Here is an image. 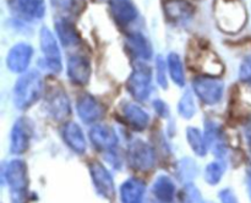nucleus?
Wrapping results in <instances>:
<instances>
[{"instance_id": "nucleus-1", "label": "nucleus", "mask_w": 251, "mask_h": 203, "mask_svg": "<svg viewBox=\"0 0 251 203\" xmlns=\"http://www.w3.org/2000/svg\"><path fill=\"white\" fill-rule=\"evenodd\" d=\"M247 9L240 0H216L215 20L221 31L235 34L247 23Z\"/></svg>"}, {"instance_id": "nucleus-2", "label": "nucleus", "mask_w": 251, "mask_h": 203, "mask_svg": "<svg viewBox=\"0 0 251 203\" xmlns=\"http://www.w3.org/2000/svg\"><path fill=\"white\" fill-rule=\"evenodd\" d=\"M43 80L38 71L32 70L22 73L14 87V104L19 110L31 108L41 98Z\"/></svg>"}, {"instance_id": "nucleus-3", "label": "nucleus", "mask_w": 251, "mask_h": 203, "mask_svg": "<svg viewBox=\"0 0 251 203\" xmlns=\"http://www.w3.org/2000/svg\"><path fill=\"white\" fill-rule=\"evenodd\" d=\"M4 179L10 188L11 203H26L28 198V169L21 159H12L5 165Z\"/></svg>"}, {"instance_id": "nucleus-4", "label": "nucleus", "mask_w": 251, "mask_h": 203, "mask_svg": "<svg viewBox=\"0 0 251 203\" xmlns=\"http://www.w3.org/2000/svg\"><path fill=\"white\" fill-rule=\"evenodd\" d=\"M130 94L136 100L144 102L149 99L152 92V70L146 64L139 63L130 73L126 82Z\"/></svg>"}, {"instance_id": "nucleus-5", "label": "nucleus", "mask_w": 251, "mask_h": 203, "mask_svg": "<svg viewBox=\"0 0 251 203\" xmlns=\"http://www.w3.org/2000/svg\"><path fill=\"white\" fill-rule=\"evenodd\" d=\"M39 44L43 53V65L49 72L59 73L63 68L60 48L54 34L47 27H42L39 32Z\"/></svg>"}, {"instance_id": "nucleus-6", "label": "nucleus", "mask_w": 251, "mask_h": 203, "mask_svg": "<svg viewBox=\"0 0 251 203\" xmlns=\"http://www.w3.org/2000/svg\"><path fill=\"white\" fill-rule=\"evenodd\" d=\"M193 90L199 99L207 105H216L222 100L225 83L212 76H200L193 80Z\"/></svg>"}, {"instance_id": "nucleus-7", "label": "nucleus", "mask_w": 251, "mask_h": 203, "mask_svg": "<svg viewBox=\"0 0 251 203\" xmlns=\"http://www.w3.org/2000/svg\"><path fill=\"white\" fill-rule=\"evenodd\" d=\"M129 163L135 170L147 171L152 169L156 163V154L153 148L142 139H134L127 149Z\"/></svg>"}, {"instance_id": "nucleus-8", "label": "nucleus", "mask_w": 251, "mask_h": 203, "mask_svg": "<svg viewBox=\"0 0 251 203\" xmlns=\"http://www.w3.org/2000/svg\"><path fill=\"white\" fill-rule=\"evenodd\" d=\"M33 127L31 121L26 117L16 120L10 135V149L14 154H22L28 149L31 143Z\"/></svg>"}, {"instance_id": "nucleus-9", "label": "nucleus", "mask_w": 251, "mask_h": 203, "mask_svg": "<svg viewBox=\"0 0 251 203\" xmlns=\"http://www.w3.org/2000/svg\"><path fill=\"white\" fill-rule=\"evenodd\" d=\"M90 174L98 195L105 200H113L115 197V186L108 169L98 161H92L90 165Z\"/></svg>"}, {"instance_id": "nucleus-10", "label": "nucleus", "mask_w": 251, "mask_h": 203, "mask_svg": "<svg viewBox=\"0 0 251 203\" xmlns=\"http://www.w3.org/2000/svg\"><path fill=\"white\" fill-rule=\"evenodd\" d=\"M205 137L207 141L208 149L212 151L218 160H225L228 154V146L226 141V134L220 124L215 120L205 121Z\"/></svg>"}, {"instance_id": "nucleus-11", "label": "nucleus", "mask_w": 251, "mask_h": 203, "mask_svg": "<svg viewBox=\"0 0 251 203\" xmlns=\"http://www.w3.org/2000/svg\"><path fill=\"white\" fill-rule=\"evenodd\" d=\"M33 48L28 43H17L9 50L6 56V66L11 72L25 73L31 64Z\"/></svg>"}, {"instance_id": "nucleus-12", "label": "nucleus", "mask_w": 251, "mask_h": 203, "mask_svg": "<svg viewBox=\"0 0 251 203\" xmlns=\"http://www.w3.org/2000/svg\"><path fill=\"white\" fill-rule=\"evenodd\" d=\"M90 139L93 146L105 154L114 152L118 147L119 139L115 130L109 125L97 124L90 130Z\"/></svg>"}, {"instance_id": "nucleus-13", "label": "nucleus", "mask_w": 251, "mask_h": 203, "mask_svg": "<svg viewBox=\"0 0 251 203\" xmlns=\"http://www.w3.org/2000/svg\"><path fill=\"white\" fill-rule=\"evenodd\" d=\"M11 7L20 20L27 22L38 21L46 15L44 0H12Z\"/></svg>"}, {"instance_id": "nucleus-14", "label": "nucleus", "mask_w": 251, "mask_h": 203, "mask_svg": "<svg viewBox=\"0 0 251 203\" xmlns=\"http://www.w3.org/2000/svg\"><path fill=\"white\" fill-rule=\"evenodd\" d=\"M109 12L120 27H127L139 17V11L132 0H109Z\"/></svg>"}, {"instance_id": "nucleus-15", "label": "nucleus", "mask_w": 251, "mask_h": 203, "mask_svg": "<svg viewBox=\"0 0 251 203\" xmlns=\"http://www.w3.org/2000/svg\"><path fill=\"white\" fill-rule=\"evenodd\" d=\"M68 77L74 85H87L91 77L90 59L85 55H71L68 60Z\"/></svg>"}, {"instance_id": "nucleus-16", "label": "nucleus", "mask_w": 251, "mask_h": 203, "mask_svg": "<svg viewBox=\"0 0 251 203\" xmlns=\"http://www.w3.org/2000/svg\"><path fill=\"white\" fill-rule=\"evenodd\" d=\"M76 110L80 119L85 124H93V122L100 121L104 115L103 105L90 94H83L78 98L76 103Z\"/></svg>"}, {"instance_id": "nucleus-17", "label": "nucleus", "mask_w": 251, "mask_h": 203, "mask_svg": "<svg viewBox=\"0 0 251 203\" xmlns=\"http://www.w3.org/2000/svg\"><path fill=\"white\" fill-rule=\"evenodd\" d=\"M47 110L56 121H63L70 115V100L61 88H55L49 93Z\"/></svg>"}, {"instance_id": "nucleus-18", "label": "nucleus", "mask_w": 251, "mask_h": 203, "mask_svg": "<svg viewBox=\"0 0 251 203\" xmlns=\"http://www.w3.org/2000/svg\"><path fill=\"white\" fill-rule=\"evenodd\" d=\"M166 17L172 22H186L195 14V6L189 0H166L163 4Z\"/></svg>"}, {"instance_id": "nucleus-19", "label": "nucleus", "mask_w": 251, "mask_h": 203, "mask_svg": "<svg viewBox=\"0 0 251 203\" xmlns=\"http://www.w3.org/2000/svg\"><path fill=\"white\" fill-rule=\"evenodd\" d=\"M122 114L126 124L136 131H142L150 124V115L136 103L125 102L122 105Z\"/></svg>"}, {"instance_id": "nucleus-20", "label": "nucleus", "mask_w": 251, "mask_h": 203, "mask_svg": "<svg viewBox=\"0 0 251 203\" xmlns=\"http://www.w3.org/2000/svg\"><path fill=\"white\" fill-rule=\"evenodd\" d=\"M63 138L66 146L76 154H83L87 149L85 134L76 122L69 121L63 127Z\"/></svg>"}, {"instance_id": "nucleus-21", "label": "nucleus", "mask_w": 251, "mask_h": 203, "mask_svg": "<svg viewBox=\"0 0 251 203\" xmlns=\"http://www.w3.org/2000/svg\"><path fill=\"white\" fill-rule=\"evenodd\" d=\"M126 46L130 53L140 60H150L153 49L149 39L141 32H130L126 36Z\"/></svg>"}, {"instance_id": "nucleus-22", "label": "nucleus", "mask_w": 251, "mask_h": 203, "mask_svg": "<svg viewBox=\"0 0 251 203\" xmlns=\"http://www.w3.org/2000/svg\"><path fill=\"white\" fill-rule=\"evenodd\" d=\"M146 185L137 178H130L120 186L122 203H144Z\"/></svg>"}, {"instance_id": "nucleus-23", "label": "nucleus", "mask_w": 251, "mask_h": 203, "mask_svg": "<svg viewBox=\"0 0 251 203\" xmlns=\"http://www.w3.org/2000/svg\"><path fill=\"white\" fill-rule=\"evenodd\" d=\"M54 27H55L56 36L64 46L69 48V46H76L80 44V33L70 20L65 19V17L58 19L54 23Z\"/></svg>"}, {"instance_id": "nucleus-24", "label": "nucleus", "mask_w": 251, "mask_h": 203, "mask_svg": "<svg viewBox=\"0 0 251 203\" xmlns=\"http://www.w3.org/2000/svg\"><path fill=\"white\" fill-rule=\"evenodd\" d=\"M152 192L159 202L172 203L176 200V183L169 176L162 174L154 179L153 185H152Z\"/></svg>"}, {"instance_id": "nucleus-25", "label": "nucleus", "mask_w": 251, "mask_h": 203, "mask_svg": "<svg viewBox=\"0 0 251 203\" xmlns=\"http://www.w3.org/2000/svg\"><path fill=\"white\" fill-rule=\"evenodd\" d=\"M186 139H188L189 146H190V148L193 149L196 156L205 157L207 154V141H206L205 135H202V132L198 127L190 126L186 129Z\"/></svg>"}, {"instance_id": "nucleus-26", "label": "nucleus", "mask_w": 251, "mask_h": 203, "mask_svg": "<svg viewBox=\"0 0 251 203\" xmlns=\"http://www.w3.org/2000/svg\"><path fill=\"white\" fill-rule=\"evenodd\" d=\"M167 66H168L169 76L172 81L179 87L185 86V72H184L183 61L176 53H169L167 58Z\"/></svg>"}, {"instance_id": "nucleus-27", "label": "nucleus", "mask_w": 251, "mask_h": 203, "mask_svg": "<svg viewBox=\"0 0 251 203\" xmlns=\"http://www.w3.org/2000/svg\"><path fill=\"white\" fill-rule=\"evenodd\" d=\"M226 171V164L222 160L211 161L205 168V180L211 186H215L222 180Z\"/></svg>"}, {"instance_id": "nucleus-28", "label": "nucleus", "mask_w": 251, "mask_h": 203, "mask_svg": "<svg viewBox=\"0 0 251 203\" xmlns=\"http://www.w3.org/2000/svg\"><path fill=\"white\" fill-rule=\"evenodd\" d=\"M178 112L184 119H191L196 113V104L191 90H186L178 103Z\"/></svg>"}, {"instance_id": "nucleus-29", "label": "nucleus", "mask_w": 251, "mask_h": 203, "mask_svg": "<svg viewBox=\"0 0 251 203\" xmlns=\"http://www.w3.org/2000/svg\"><path fill=\"white\" fill-rule=\"evenodd\" d=\"M196 174H198V166L195 165L193 159L183 158L178 163V176L180 180L189 183V181L195 178Z\"/></svg>"}, {"instance_id": "nucleus-30", "label": "nucleus", "mask_w": 251, "mask_h": 203, "mask_svg": "<svg viewBox=\"0 0 251 203\" xmlns=\"http://www.w3.org/2000/svg\"><path fill=\"white\" fill-rule=\"evenodd\" d=\"M180 203H205L200 191L193 183H186L180 192Z\"/></svg>"}, {"instance_id": "nucleus-31", "label": "nucleus", "mask_w": 251, "mask_h": 203, "mask_svg": "<svg viewBox=\"0 0 251 203\" xmlns=\"http://www.w3.org/2000/svg\"><path fill=\"white\" fill-rule=\"evenodd\" d=\"M156 73L158 85L163 90H166L168 87V81H167V63L162 55H158L156 59Z\"/></svg>"}, {"instance_id": "nucleus-32", "label": "nucleus", "mask_w": 251, "mask_h": 203, "mask_svg": "<svg viewBox=\"0 0 251 203\" xmlns=\"http://www.w3.org/2000/svg\"><path fill=\"white\" fill-rule=\"evenodd\" d=\"M54 7L63 12H76L80 9L81 0H50Z\"/></svg>"}, {"instance_id": "nucleus-33", "label": "nucleus", "mask_w": 251, "mask_h": 203, "mask_svg": "<svg viewBox=\"0 0 251 203\" xmlns=\"http://www.w3.org/2000/svg\"><path fill=\"white\" fill-rule=\"evenodd\" d=\"M239 78L245 85L251 86V55H248L242 61L239 68Z\"/></svg>"}, {"instance_id": "nucleus-34", "label": "nucleus", "mask_w": 251, "mask_h": 203, "mask_svg": "<svg viewBox=\"0 0 251 203\" xmlns=\"http://www.w3.org/2000/svg\"><path fill=\"white\" fill-rule=\"evenodd\" d=\"M221 203H239L235 193L230 188H225L220 192Z\"/></svg>"}, {"instance_id": "nucleus-35", "label": "nucleus", "mask_w": 251, "mask_h": 203, "mask_svg": "<svg viewBox=\"0 0 251 203\" xmlns=\"http://www.w3.org/2000/svg\"><path fill=\"white\" fill-rule=\"evenodd\" d=\"M153 107L154 110L157 112V114L162 117H168L169 115V109H168V105L161 99H156L153 102Z\"/></svg>"}, {"instance_id": "nucleus-36", "label": "nucleus", "mask_w": 251, "mask_h": 203, "mask_svg": "<svg viewBox=\"0 0 251 203\" xmlns=\"http://www.w3.org/2000/svg\"><path fill=\"white\" fill-rule=\"evenodd\" d=\"M245 137H247L248 144H249L251 149V121L247 125V127H245Z\"/></svg>"}, {"instance_id": "nucleus-37", "label": "nucleus", "mask_w": 251, "mask_h": 203, "mask_svg": "<svg viewBox=\"0 0 251 203\" xmlns=\"http://www.w3.org/2000/svg\"><path fill=\"white\" fill-rule=\"evenodd\" d=\"M248 192H249V197H250V201H251V171L249 173V175H248Z\"/></svg>"}, {"instance_id": "nucleus-38", "label": "nucleus", "mask_w": 251, "mask_h": 203, "mask_svg": "<svg viewBox=\"0 0 251 203\" xmlns=\"http://www.w3.org/2000/svg\"><path fill=\"white\" fill-rule=\"evenodd\" d=\"M207 203H211V202H207Z\"/></svg>"}]
</instances>
